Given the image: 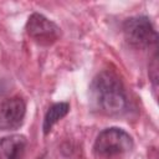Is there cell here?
<instances>
[{"label": "cell", "mask_w": 159, "mask_h": 159, "mask_svg": "<svg viewBox=\"0 0 159 159\" xmlns=\"http://www.w3.org/2000/svg\"><path fill=\"white\" fill-rule=\"evenodd\" d=\"M91 107L104 116H119L127 108V93L119 77L111 71H102L89 84Z\"/></svg>", "instance_id": "obj_1"}, {"label": "cell", "mask_w": 159, "mask_h": 159, "mask_svg": "<svg viewBox=\"0 0 159 159\" xmlns=\"http://www.w3.org/2000/svg\"><path fill=\"white\" fill-rule=\"evenodd\" d=\"M94 153L103 158H112L128 153L133 148V139L125 130L111 127L103 129L96 138Z\"/></svg>", "instance_id": "obj_2"}, {"label": "cell", "mask_w": 159, "mask_h": 159, "mask_svg": "<svg viewBox=\"0 0 159 159\" xmlns=\"http://www.w3.org/2000/svg\"><path fill=\"white\" fill-rule=\"evenodd\" d=\"M123 35L134 48L145 50L157 43V32L147 16H133L124 21Z\"/></svg>", "instance_id": "obj_3"}, {"label": "cell", "mask_w": 159, "mask_h": 159, "mask_svg": "<svg viewBox=\"0 0 159 159\" xmlns=\"http://www.w3.org/2000/svg\"><path fill=\"white\" fill-rule=\"evenodd\" d=\"M26 32L36 43L48 46L56 42L61 35L60 27L41 14L34 12L26 22Z\"/></svg>", "instance_id": "obj_4"}, {"label": "cell", "mask_w": 159, "mask_h": 159, "mask_svg": "<svg viewBox=\"0 0 159 159\" xmlns=\"http://www.w3.org/2000/svg\"><path fill=\"white\" fill-rule=\"evenodd\" d=\"M26 104L25 101L19 97H11L5 99L0 104V129L1 130H14L17 129L25 118Z\"/></svg>", "instance_id": "obj_5"}, {"label": "cell", "mask_w": 159, "mask_h": 159, "mask_svg": "<svg viewBox=\"0 0 159 159\" xmlns=\"http://www.w3.org/2000/svg\"><path fill=\"white\" fill-rule=\"evenodd\" d=\"M26 150V138L12 134L0 138V159H22Z\"/></svg>", "instance_id": "obj_6"}, {"label": "cell", "mask_w": 159, "mask_h": 159, "mask_svg": "<svg viewBox=\"0 0 159 159\" xmlns=\"http://www.w3.org/2000/svg\"><path fill=\"white\" fill-rule=\"evenodd\" d=\"M70 111V104L67 102H60V103H55L52 104L43 118V124H42V129L45 134H48L50 130L52 129V127L60 120L62 119Z\"/></svg>", "instance_id": "obj_7"}]
</instances>
